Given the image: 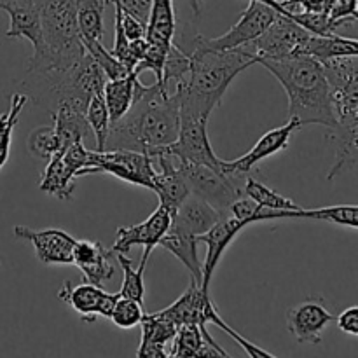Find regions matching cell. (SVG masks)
<instances>
[{"label": "cell", "mask_w": 358, "mask_h": 358, "mask_svg": "<svg viewBox=\"0 0 358 358\" xmlns=\"http://www.w3.org/2000/svg\"><path fill=\"white\" fill-rule=\"evenodd\" d=\"M208 292H203L201 287L191 280L187 290L175 301L171 306L164 308V310L156 311V315H159L161 318L168 320L170 324H173L175 327H180V325L187 324H196L199 325L201 322V308L205 299L208 297Z\"/></svg>", "instance_id": "603a6c76"}, {"label": "cell", "mask_w": 358, "mask_h": 358, "mask_svg": "<svg viewBox=\"0 0 358 358\" xmlns=\"http://www.w3.org/2000/svg\"><path fill=\"white\" fill-rule=\"evenodd\" d=\"M276 14H278V10L273 9L268 3H262L259 0H250V3L243 10L240 20L226 34L215 38L201 37V41L210 49L245 48L250 42H254L273 23Z\"/></svg>", "instance_id": "30bf717a"}, {"label": "cell", "mask_w": 358, "mask_h": 358, "mask_svg": "<svg viewBox=\"0 0 358 358\" xmlns=\"http://www.w3.org/2000/svg\"><path fill=\"white\" fill-rule=\"evenodd\" d=\"M103 287L93 285V283H80V285H72V282H65L62 285L58 297L63 303L70 304L77 313L80 315L84 322H96V308L100 299L103 297Z\"/></svg>", "instance_id": "484cf974"}, {"label": "cell", "mask_w": 358, "mask_h": 358, "mask_svg": "<svg viewBox=\"0 0 358 358\" xmlns=\"http://www.w3.org/2000/svg\"><path fill=\"white\" fill-rule=\"evenodd\" d=\"M257 63L268 69L285 90L289 119H296L301 126L320 124L329 129L338 124L331 87L318 59L297 55L280 59L259 58Z\"/></svg>", "instance_id": "3957f363"}, {"label": "cell", "mask_w": 358, "mask_h": 358, "mask_svg": "<svg viewBox=\"0 0 358 358\" xmlns=\"http://www.w3.org/2000/svg\"><path fill=\"white\" fill-rule=\"evenodd\" d=\"M317 220H325V222L338 224V226L358 227V208L357 205H339V206H325V208H317Z\"/></svg>", "instance_id": "ab89813d"}, {"label": "cell", "mask_w": 358, "mask_h": 358, "mask_svg": "<svg viewBox=\"0 0 358 358\" xmlns=\"http://www.w3.org/2000/svg\"><path fill=\"white\" fill-rule=\"evenodd\" d=\"M191 65L185 86L178 93L182 110L196 112L210 117L213 108L220 105L227 87L234 79L257 63V56L247 48L210 49L198 35L189 52Z\"/></svg>", "instance_id": "7a4b0ae2"}, {"label": "cell", "mask_w": 358, "mask_h": 358, "mask_svg": "<svg viewBox=\"0 0 358 358\" xmlns=\"http://www.w3.org/2000/svg\"><path fill=\"white\" fill-rule=\"evenodd\" d=\"M83 44L84 49L91 55V58H93L94 62L98 63V66L103 70L107 80L122 79V77H126L128 73H131V70L126 69L110 51H107V49L101 45V41H86V38H83Z\"/></svg>", "instance_id": "d590c367"}, {"label": "cell", "mask_w": 358, "mask_h": 358, "mask_svg": "<svg viewBox=\"0 0 358 358\" xmlns=\"http://www.w3.org/2000/svg\"><path fill=\"white\" fill-rule=\"evenodd\" d=\"M334 320L322 297H310L287 311V325L297 343L318 345L325 327Z\"/></svg>", "instance_id": "5bb4252c"}, {"label": "cell", "mask_w": 358, "mask_h": 358, "mask_svg": "<svg viewBox=\"0 0 358 358\" xmlns=\"http://www.w3.org/2000/svg\"><path fill=\"white\" fill-rule=\"evenodd\" d=\"M180 129V98L168 96L154 83L129 107V110L112 122L103 150L128 149L150 154L178 138Z\"/></svg>", "instance_id": "6da1fadb"}, {"label": "cell", "mask_w": 358, "mask_h": 358, "mask_svg": "<svg viewBox=\"0 0 358 358\" xmlns=\"http://www.w3.org/2000/svg\"><path fill=\"white\" fill-rule=\"evenodd\" d=\"M143 315L145 313H143L142 303L129 299V297H119L110 315V320L115 327L131 329L142 322Z\"/></svg>", "instance_id": "74e56055"}, {"label": "cell", "mask_w": 358, "mask_h": 358, "mask_svg": "<svg viewBox=\"0 0 358 358\" xmlns=\"http://www.w3.org/2000/svg\"><path fill=\"white\" fill-rule=\"evenodd\" d=\"M105 2H107V3H112V2H114V0H105Z\"/></svg>", "instance_id": "7dc6e473"}, {"label": "cell", "mask_w": 358, "mask_h": 358, "mask_svg": "<svg viewBox=\"0 0 358 358\" xmlns=\"http://www.w3.org/2000/svg\"><path fill=\"white\" fill-rule=\"evenodd\" d=\"M42 51L28 59L27 72L69 69L84 55L77 0H41Z\"/></svg>", "instance_id": "5b68a950"}, {"label": "cell", "mask_w": 358, "mask_h": 358, "mask_svg": "<svg viewBox=\"0 0 358 358\" xmlns=\"http://www.w3.org/2000/svg\"><path fill=\"white\" fill-rule=\"evenodd\" d=\"M310 31L304 30L299 23L287 14L278 13L273 23L245 48L259 58L280 59L289 56L303 55Z\"/></svg>", "instance_id": "ba28073f"}, {"label": "cell", "mask_w": 358, "mask_h": 358, "mask_svg": "<svg viewBox=\"0 0 358 358\" xmlns=\"http://www.w3.org/2000/svg\"><path fill=\"white\" fill-rule=\"evenodd\" d=\"M112 252H107L103 248V245H100V248L96 250V254L90 259V261L83 262L77 268L83 273L84 280L93 285L103 287L108 280L114 276V266L110 262Z\"/></svg>", "instance_id": "836d02e7"}, {"label": "cell", "mask_w": 358, "mask_h": 358, "mask_svg": "<svg viewBox=\"0 0 358 358\" xmlns=\"http://www.w3.org/2000/svg\"><path fill=\"white\" fill-rule=\"evenodd\" d=\"M338 325L343 332L350 336H358V308L352 306L338 317Z\"/></svg>", "instance_id": "ee69618b"}, {"label": "cell", "mask_w": 358, "mask_h": 358, "mask_svg": "<svg viewBox=\"0 0 358 358\" xmlns=\"http://www.w3.org/2000/svg\"><path fill=\"white\" fill-rule=\"evenodd\" d=\"M121 27L128 41L143 38L147 34V24L142 23L140 20H136L135 16H131V14L126 13V10L122 9H121Z\"/></svg>", "instance_id": "7bdbcfd3"}, {"label": "cell", "mask_w": 358, "mask_h": 358, "mask_svg": "<svg viewBox=\"0 0 358 358\" xmlns=\"http://www.w3.org/2000/svg\"><path fill=\"white\" fill-rule=\"evenodd\" d=\"M157 247H163L164 250L171 252L189 269L191 280H194L201 287L203 262L198 257V236L180 233V231L175 229H168L159 240Z\"/></svg>", "instance_id": "cb8c5ba5"}, {"label": "cell", "mask_w": 358, "mask_h": 358, "mask_svg": "<svg viewBox=\"0 0 358 358\" xmlns=\"http://www.w3.org/2000/svg\"><path fill=\"white\" fill-rule=\"evenodd\" d=\"M210 324L217 325L220 331H224L227 336H229V338H233L234 341H236L238 345H240L241 348L247 352L248 357H252V358H273L275 357V355H271L269 352H266V350L255 346L254 343H250L248 339H245L243 336L238 334L236 331H233V329H231L229 325H227L226 322L220 318L219 311L215 310V306H213L212 299H210V296H208L205 299V303H203V308H201V322H199V329H206Z\"/></svg>", "instance_id": "f1b7e54d"}, {"label": "cell", "mask_w": 358, "mask_h": 358, "mask_svg": "<svg viewBox=\"0 0 358 358\" xmlns=\"http://www.w3.org/2000/svg\"><path fill=\"white\" fill-rule=\"evenodd\" d=\"M222 217L224 213L220 210L210 206L208 203L203 201L198 196L189 194L182 201V205L171 213V222L168 229L199 236V234L206 233L213 224L219 222Z\"/></svg>", "instance_id": "e0dca14e"}, {"label": "cell", "mask_w": 358, "mask_h": 358, "mask_svg": "<svg viewBox=\"0 0 358 358\" xmlns=\"http://www.w3.org/2000/svg\"><path fill=\"white\" fill-rule=\"evenodd\" d=\"M296 23H299L304 30L310 31L311 35H329L336 34L338 24L329 17V13H311V10H297V13H289Z\"/></svg>", "instance_id": "f35d334b"}, {"label": "cell", "mask_w": 358, "mask_h": 358, "mask_svg": "<svg viewBox=\"0 0 358 358\" xmlns=\"http://www.w3.org/2000/svg\"><path fill=\"white\" fill-rule=\"evenodd\" d=\"M205 338L199 325L187 324L177 329V334L171 339V350L168 358H196L201 350Z\"/></svg>", "instance_id": "1f68e13d"}, {"label": "cell", "mask_w": 358, "mask_h": 358, "mask_svg": "<svg viewBox=\"0 0 358 358\" xmlns=\"http://www.w3.org/2000/svg\"><path fill=\"white\" fill-rule=\"evenodd\" d=\"M107 83L103 70L91 58L90 52L69 69L27 72L23 90L28 98L48 112H55L59 105H69L86 114L91 96L103 93Z\"/></svg>", "instance_id": "277c9868"}, {"label": "cell", "mask_w": 358, "mask_h": 358, "mask_svg": "<svg viewBox=\"0 0 358 358\" xmlns=\"http://www.w3.org/2000/svg\"><path fill=\"white\" fill-rule=\"evenodd\" d=\"M93 166L98 173H110L119 180L140 185L152 191V180L156 177L154 159L145 152L128 149L90 150Z\"/></svg>", "instance_id": "9c48e42d"}, {"label": "cell", "mask_w": 358, "mask_h": 358, "mask_svg": "<svg viewBox=\"0 0 358 358\" xmlns=\"http://www.w3.org/2000/svg\"><path fill=\"white\" fill-rule=\"evenodd\" d=\"M14 236L17 240L30 241L42 264H72L76 238L63 229H30L27 226H14Z\"/></svg>", "instance_id": "7c38bea8"}, {"label": "cell", "mask_w": 358, "mask_h": 358, "mask_svg": "<svg viewBox=\"0 0 358 358\" xmlns=\"http://www.w3.org/2000/svg\"><path fill=\"white\" fill-rule=\"evenodd\" d=\"M55 119V135L58 142V154H63L72 143L84 142L87 136H93L90 124L86 121V114L69 105H59L55 112H51Z\"/></svg>", "instance_id": "7402d4cb"}, {"label": "cell", "mask_w": 358, "mask_h": 358, "mask_svg": "<svg viewBox=\"0 0 358 358\" xmlns=\"http://www.w3.org/2000/svg\"><path fill=\"white\" fill-rule=\"evenodd\" d=\"M329 17L334 21L338 27H343L348 21H357V0H332Z\"/></svg>", "instance_id": "b9f144b4"}, {"label": "cell", "mask_w": 358, "mask_h": 358, "mask_svg": "<svg viewBox=\"0 0 358 358\" xmlns=\"http://www.w3.org/2000/svg\"><path fill=\"white\" fill-rule=\"evenodd\" d=\"M79 170L63 157V154H55L45 164L42 177L38 180V189L49 196H55L59 201H69L76 189V178Z\"/></svg>", "instance_id": "ffe728a7"}, {"label": "cell", "mask_w": 358, "mask_h": 358, "mask_svg": "<svg viewBox=\"0 0 358 358\" xmlns=\"http://www.w3.org/2000/svg\"><path fill=\"white\" fill-rule=\"evenodd\" d=\"M243 194L248 196L250 199H254L259 206H264V208L271 210H297L301 206H297L292 199L285 198L280 192L273 191L268 185H264L262 182L255 180L254 177H247L245 182Z\"/></svg>", "instance_id": "4dcf8cb0"}, {"label": "cell", "mask_w": 358, "mask_h": 358, "mask_svg": "<svg viewBox=\"0 0 358 358\" xmlns=\"http://www.w3.org/2000/svg\"><path fill=\"white\" fill-rule=\"evenodd\" d=\"M9 14V28L6 31L7 38H27L34 45V55L42 51V27H41V0H24L3 7Z\"/></svg>", "instance_id": "ac0fdd59"}, {"label": "cell", "mask_w": 358, "mask_h": 358, "mask_svg": "<svg viewBox=\"0 0 358 358\" xmlns=\"http://www.w3.org/2000/svg\"><path fill=\"white\" fill-rule=\"evenodd\" d=\"M357 136H358V124H338L334 128L329 129V140L334 143L336 147V157L334 164L329 170L327 180H334L343 170L348 168H355L358 161V147H357Z\"/></svg>", "instance_id": "d4e9b609"}, {"label": "cell", "mask_w": 358, "mask_h": 358, "mask_svg": "<svg viewBox=\"0 0 358 358\" xmlns=\"http://www.w3.org/2000/svg\"><path fill=\"white\" fill-rule=\"evenodd\" d=\"M177 170L187 184L191 194L198 196L220 212L229 210L233 201L243 196V189H238L231 180L233 177L208 166L178 161Z\"/></svg>", "instance_id": "52a82bcc"}, {"label": "cell", "mask_w": 358, "mask_h": 358, "mask_svg": "<svg viewBox=\"0 0 358 358\" xmlns=\"http://www.w3.org/2000/svg\"><path fill=\"white\" fill-rule=\"evenodd\" d=\"M149 86L140 83L136 73H128L122 79H108L103 86V100L107 105L110 124L121 119L133 103L142 96Z\"/></svg>", "instance_id": "d6986e66"}, {"label": "cell", "mask_w": 358, "mask_h": 358, "mask_svg": "<svg viewBox=\"0 0 358 358\" xmlns=\"http://www.w3.org/2000/svg\"><path fill=\"white\" fill-rule=\"evenodd\" d=\"M119 266H121L122 273H124V280H122V287L119 296L121 297H129V299H135L138 303L143 301V294H145V285H143V271H145V266H138L135 269L131 259L126 257V254H115Z\"/></svg>", "instance_id": "e575fe53"}, {"label": "cell", "mask_w": 358, "mask_h": 358, "mask_svg": "<svg viewBox=\"0 0 358 358\" xmlns=\"http://www.w3.org/2000/svg\"><path fill=\"white\" fill-rule=\"evenodd\" d=\"M28 152L41 161H49L55 154H58V142H56L55 128L52 126H41L35 128L28 136Z\"/></svg>", "instance_id": "8d00e7d4"}, {"label": "cell", "mask_w": 358, "mask_h": 358, "mask_svg": "<svg viewBox=\"0 0 358 358\" xmlns=\"http://www.w3.org/2000/svg\"><path fill=\"white\" fill-rule=\"evenodd\" d=\"M303 55L324 62V59L334 58V56L358 55L357 38L345 37V35L329 34V35H310L304 45Z\"/></svg>", "instance_id": "83f0119b"}, {"label": "cell", "mask_w": 358, "mask_h": 358, "mask_svg": "<svg viewBox=\"0 0 358 358\" xmlns=\"http://www.w3.org/2000/svg\"><path fill=\"white\" fill-rule=\"evenodd\" d=\"M177 20H175L173 0H152L145 38L150 44L171 45L175 41Z\"/></svg>", "instance_id": "4316f807"}, {"label": "cell", "mask_w": 358, "mask_h": 358, "mask_svg": "<svg viewBox=\"0 0 358 358\" xmlns=\"http://www.w3.org/2000/svg\"><path fill=\"white\" fill-rule=\"evenodd\" d=\"M171 222V213L164 206H157L150 217L143 222L129 227H119L117 238L112 247V254H128L133 245H142L143 254L140 259V266H147V259L157 247L163 234L166 233Z\"/></svg>", "instance_id": "8fae6325"}, {"label": "cell", "mask_w": 358, "mask_h": 358, "mask_svg": "<svg viewBox=\"0 0 358 358\" xmlns=\"http://www.w3.org/2000/svg\"><path fill=\"white\" fill-rule=\"evenodd\" d=\"M86 121L90 124L91 133H93L94 150H103L105 140H107L108 129H110V117H108L103 93H98L94 96H91L86 108Z\"/></svg>", "instance_id": "f546056e"}, {"label": "cell", "mask_w": 358, "mask_h": 358, "mask_svg": "<svg viewBox=\"0 0 358 358\" xmlns=\"http://www.w3.org/2000/svg\"><path fill=\"white\" fill-rule=\"evenodd\" d=\"M152 159L154 164H157L161 170L157 171L152 180V191L159 198V205L170 210V213H173L191 192H189V187L182 175L178 173L173 156L156 154V156H152Z\"/></svg>", "instance_id": "2e32d148"}, {"label": "cell", "mask_w": 358, "mask_h": 358, "mask_svg": "<svg viewBox=\"0 0 358 358\" xmlns=\"http://www.w3.org/2000/svg\"><path fill=\"white\" fill-rule=\"evenodd\" d=\"M140 325H142V343H140L138 350H136V357L168 358V353L164 352V346L171 343V339L175 338L177 327L156 313L143 315Z\"/></svg>", "instance_id": "44dd1931"}, {"label": "cell", "mask_w": 358, "mask_h": 358, "mask_svg": "<svg viewBox=\"0 0 358 358\" xmlns=\"http://www.w3.org/2000/svg\"><path fill=\"white\" fill-rule=\"evenodd\" d=\"M168 49H170V45L166 48V45L150 44V42H149L145 55H143L142 59L136 63L135 69H133V73L140 76V73L145 72V70H150V72H154V76H156V80H159L161 79V72H163L164 58H166Z\"/></svg>", "instance_id": "60d3db41"}, {"label": "cell", "mask_w": 358, "mask_h": 358, "mask_svg": "<svg viewBox=\"0 0 358 358\" xmlns=\"http://www.w3.org/2000/svg\"><path fill=\"white\" fill-rule=\"evenodd\" d=\"M20 2H24V0H0V10H2L3 7L13 6V3H20Z\"/></svg>", "instance_id": "bcb514c9"}, {"label": "cell", "mask_w": 358, "mask_h": 358, "mask_svg": "<svg viewBox=\"0 0 358 358\" xmlns=\"http://www.w3.org/2000/svg\"><path fill=\"white\" fill-rule=\"evenodd\" d=\"M28 96L21 91V93H14L10 96L9 112L0 115V168L6 164L7 157H9L10 150V136H13L14 126L17 124V117H20L21 110L27 105Z\"/></svg>", "instance_id": "d6a6232c"}, {"label": "cell", "mask_w": 358, "mask_h": 358, "mask_svg": "<svg viewBox=\"0 0 358 358\" xmlns=\"http://www.w3.org/2000/svg\"><path fill=\"white\" fill-rule=\"evenodd\" d=\"M247 226H252L247 220H240L236 217H222L219 222L213 224L206 233L199 234L198 243L206 245V257L205 264H203V275H201V290L210 294V283H212V276L215 273L217 266H219L220 259H222L224 252L227 250L234 238L241 233Z\"/></svg>", "instance_id": "4fadbf2b"}, {"label": "cell", "mask_w": 358, "mask_h": 358, "mask_svg": "<svg viewBox=\"0 0 358 358\" xmlns=\"http://www.w3.org/2000/svg\"><path fill=\"white\" fill-rule=\"evenodd\" d=\"M299 121L296 119H289L287 124L280 126V128L269 129L250 150H248L245 156L238 157L234 161H222V171L229 177L233 175H241V173H248L255 164H259L261 161H264L266 157L275 156V154L282 152L289 147L290 136H292L294 131L301 129Z\"/></svg>", "instance_id": "9a60e30c"}, {"label": "cell", "mask_w": 358, "mask_h": 358, "mask_svg": "<svg viewBox=\"0 0 358 358\" xmlns=\"http://www.w3.org/2000/svg\"><path fill=\"white\" fill-rule=\"evenodd\" d=\"M156 154H170L177 161L203 164V166H208L212 170L224 173V159L217 157L208 138V117H203V115L196 114V112L182 110L180 108L178 138L173 143H170V145L152 150L149 156L152 157Z\"/></svg>", "instance_id": "8992f818"}, {"label": "cell", "mask_w": 358, "mask_h": 358, "mask_svg": "<svg viewBox=\"0 0 358 358\" xmlns=\"http://www.w3.org/2000/svg\"><path fill=\"white\" fill-rule=\"evenodd\" d=\"M119 297H121V296H119V292L117 294L105 292L103 297L100 299V303H98L96 317L110 318V315H112V311H114V306H115V303H117Z\"/></svg>", "instance_id": "f6af8a7d"}]
</instances>
